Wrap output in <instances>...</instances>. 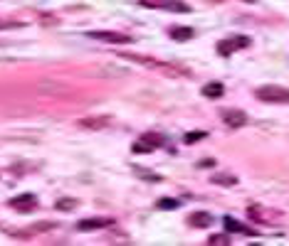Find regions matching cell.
Segmentation results:
<instances>
[{"label": "cell", "mask_w": 289, "mask_h": 246, "mask_svg": "<svg viewBox=\"0 0 289 246\" xmlns=\"http://www.w3.org/2000/svg\"><path fill=\"white\" fill-rule=\"evenodd\" d=\"M136 173H139L141 178H148V180H153V183L158 180V175H151V170H141V168H136Z\"/></svg>", "instance_id": "44dd1931"}, {"label": "cell", "mask_w": 289, "mask_h": 246, "mask_svg": "<svg viewBox=\"0 0 289 246\" xmlns=\"http://www.w3.org/2000/svg\"><path fill=\"white\" fill-rule=\"evenodd\" d=\"M222 123H225L227 128H242V125L247 123V116H245L242 111H225V114H222Z\"/></svg>", "instance_id": "30bf717a"}, {"label": "cell", "mask_w": 289, "mask_h": 246, "mask_svg": "<svg viewBox=\"0 0 289 246\" xmlns=\"http://www.w3.org/2000/svg\"><path fill=\"white\" fill-rule=\"evenodd\" d=\"M225 229L232 232V234H245V237H257V234H260V232H255L252 227H247V224H242V222H237V219H232V217H225Z\"/></svg>", "instance_id": "9c48e42d"}, {"label": "cell", "mask_w": 289, "mask_h": 246, "mask_svg": "<svg viewBox=\"0 0 289 246\" xmlns=\"http://www.w3.org/2000/svg\"><path fill=\"white\" fill-rule=\"evenodd\" d=\"M124 57L136 62V64H144V66L153 69V71H161V74H166V76H183V74H186L183 66L171 64V62H161V60H153V57H141V55H124Z\"/></svg>", "instance_id": "6da1fadb"}, {"label": "cell", "mask_w": 289, "mask_h": 246, "mask_svg": "<svg viewBox=\"0 0 289 246\" xmlns=\"http://www.w3.org/2000/svg\"><path fill=\"white\" fill-rule=\"evenodd\" d=\"M222 94H225V86L220 81H210L203 86V96H208V99H220Z\"/></svg>", "instance_id": "5bb4252c"}, {"label": "cell", "mask_w": 289, "mask_h": 246, "mask_svg": "<svg viewBox=\"0 0 289 246\" xmlns=\"http://www.w3.org/2000/svg\"><path fill=\"white\" fill-rule=\"evenodd\" d=\"M144 7H158V10H171V12H191V5L183 0H141Z\"/></svg>", "instance_id": "5b68a950"}, {"label": "cell", "mask_w": 289, "mask_h": 246, "mask_svg": "<svg viewBox=\"0 0 289 246\" xmlns=\"http://www.w3.org/2000/svg\"><path fill=\"white\" fill-rule=\"evenodd\" d=\"M210 244H230V239H227V234H215V237H210Z\"/></svg>", "instance_id": "ffe728a7"}, {"label": "cell", "mask_w": 289, "mask_h": 246, "mask_svg": "<svg viewBox=\"0 0 289 246\" xmlns=\"http://www.w3.org/2000/svg\"><path fill=\"white\" fill-rule=\"evenodd\" d=\"M92 40H99V42H111V45H129L134 42L131 35H119V32H87Z\"/></svg>", "instance_id": "52a82bcc"}, {"label": "cell", "mask_w": 289, "mask_h": 246, "mask_svg": "<svg viewBox=\"0 0 289 246\" xmlns=\"http://www.w3.org/2000/svg\"><path fill=\"white\" fill-rule=\"evenodd\" d=\"M255 96H257V101H265V104H289V89L287 86L267 84V86L255 89Z\"/></svg>", "instance_id": "7a4b0ae2"}, {"label": "cell", "mask_w": 289, "mask_h": 246, "mask_svg": "<svg viewBox=\"0 0 289 246\" xmlns=\"http://www.w3.org/2000/svg\"><path fill=\"white\" fill-rule=\"evenodd\" d=\"M17 27H22L20 20H0V30H17Z\"/></svg>", "instance_id": "ac0fdd59"}, {"label": "cell", "mask_w": 289, "mask_h": 246, "mask_svg": "<svg viewBox=\"0 0 289 246\" xmlns=\"http://www.w3.org/2000/svg\"><path fill=\"white\" fill-rule=\"evenodd\" d=\"M198 165H200V168H210V165H213V160H200Z\"/></svg>", "instance_id": "7402d4cb"}, {"label": "cell", "mask_w": 289, "mask_h": 246, "mask_svg": "<svg viewBox=\"0 0 289 246\" xmlns=\"http://www.w3.org/2000/svg\"><path fill=\"white\" fill-rule=\"evenodd\" d=\"M55 207H57V209H74V207H77V199H57Z\"/></svg>", "instance_id": "d6986e66"}, {"label": "cell", "mask_w": 289, "mask_h": 246, "mask_svg": "<svg viewBox=\"0 0 289 246\" xmlns=\"http://www.w3.org/2000/svg\"><path fill=\"white\" fill-rule=\"evenodd\" d=\"M245 2H255V0H245Z\"/></svg>", "instance_id": "603a6c76"}, {"label": "cell", "mask_w": 289, "mask_h": 246, "mask_svg": "<svg viewBox=\"0 0 289 246\" xmlns=\"http://www.w3.org/2000/svg\"><path fill=\"white\" fill-rule=\"evenodd\" d=\"M205 135H208L205 130H191V133H188V135H186L183 140H186V143H195V140H203Z\"/></svg>", "instance_id": "e0dca14e"}, {"label": "cell", "mask_w": 289, "mask_h": 246, "mask_svg": "<svg viewBox=\"0 0 289 246\" xmlns=\"http://www.w3.org/2000/svg\"><path fill=\"white\" fill-rule=\"evenodd\" d=\"M210 180L215 184H237V178L235 175H227V173H215Z\"/></svg>", "instance_id": "9a60e30c"}, {"label": "cell", "mask_w": 289, "mask_h": 246, "mask_svg": "<svg viewBox=\"0 0 289 246\" xmlns=\"http://www.w3.org/2000/svg\"><path fill=\"white\" fill-rule=\"evenodd\" d=\"M247 45H250V37L230 35V37H225V40L217 42V55L227 57V55H232V52H237V50H242V47H247Z\"/></svg>", "instance_id": "277c9868"}, {"label": "cell", "mask_w": 289, "mask_h": 246, "mask_svg": "<svg viewBox=\"0 0 289 246\" xmlns=\"http://www.w3.org/2000/svg\"><path fill=\"white\" fill-rule=\"evenodd\" d=\"M109 123H111L109 116H94V119H82L79 125L87 128V130H99V128H104V125H109Z\"/></svg>", "instance_id": "8fae6325"}, {"label": "cell", "mask_w": 289, "mask_h": 246, "mask_svg": "<svg viewBox=\"0 0 289 246\" xmlns=\"http://www.w3.org/2000/svg\"><path fill=\"white\" fill-rule=\"evenodd\" d=\"M161 145H166V135H163V133H144V135L131 145V150H134V153H153V150L161 148Z\"/></svg>", "instance_id": "3957f363"}, {"label": "cell", "mask_w": 289, "mask_h": 246, "mask_svg": "<svg viewBox=\"0 0 289 246\" xmlns=\"http://www.w3.org/2000/svg\"><path fill=\"white\" fill-rule=\"evenodd\" d=\"M193 27H181V25H176V27H171V40H176V42H186V40H193Z\"/></svg>", "instance_id": "4fadbf2b"}, {"label": "cell", "mask_w": 289, "mask_h": 246, "mask_svg": "<svg viewBox=\"0 0 289 246\" xmlns=\"http://www.w3.org/2000/svg\"><path fill=\"white\" fill-rule=\"evenodd\" d=\"M156 207H158V209H176V207H178V199H168V197H161V199L156 202Z\"/></svg>", "instance_id": "2e32d148"}, {"label": "cell", "mask_w": 289, "mask_h": 246, "mask_svg": "<svg viewBox=\"0 0 289 246\" xmlns=\"http://www.w3.org/2000/svg\"><path fill=\"white\" fill-rule=\"evenodd\" d=\"M7 204H10L12 209H17V212H32V209L37 207V197H35L32 192H25V194L12 197Z\"/></svg>", "instance_id": "8992f818"}, {"label": "cell", "mask_w": 289, "mask_h": 246, "mask_svg": "<svg viewBox=\"0 0 289 246\" xmlns=\"http://www.w3.org/2000/svg\"><path fill=\"white\" fill-rule=\"evenodd\" d=\"M188 224L203 229V227H210V224H213V217H210L208 212H193V214L188 217Z\"/></svg>", "instance_id": "7c38bea8"}, {"label": "cell", "mask_w": 289, "mask_h": 246, "mask_svg": "<svg viewBox=\"0 0 289 246\" xmlns=\"http://www.w3.org/2000/svg\"><path fill=\"white\" fill-rule=\"evenodd\" d=\"M104 227H111V219L92 217V219H82V222H77V229H79V232H94V229H104Z\"/></svg>", "instance_id": "ba28073f"}]
</instances>
